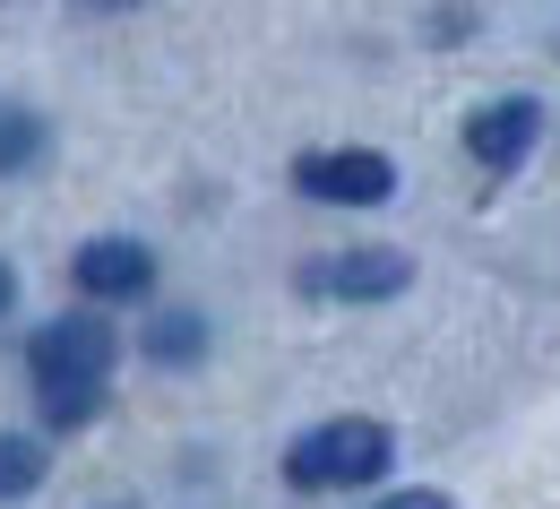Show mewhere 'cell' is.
<instances>
[{
    "mask_svg": "<svg viewBox=\"0 0 560 509\" xmlns=\"http://www.w3.org/2000/svg\"><path fill=\"white\" fill-rule=\"evenodd\" d=\"M397 458V432L371 424V415H337V424H311V432L284 449V484L293 493H362L380 484Z\"/></svg>",
    "mask_w": 560,
    "mask_h": 509,
    "instance_id": "obj_1",
    "label": "cell"
},
{
    "mask_svg": "<svg viewBox=\"0 0 560 509\" xmlns=\"http://www.w3.org/2000/svg\"><path fill=\"white\" fill-rule=\"evenodd\" d=\"M113 355H121V337H113L95 311H70V320H44V328H35L26 371H35V389H104V380H113Z\"/></svg>",
    "mask_w": 560,
    "mask_h": 509,
    "instance_id": "obj_2",
    "label": "cell"
},
{
    "mask_svg": "<svg viewBox=\"0 0 560 509\" xmlns=\"http://www.w3.org/2000/svg\"><path fill=\"white\" fill-rule=\"evenodd\" d=\"M293 190H311L328 208H380V199H397V164L380 147H311V155H293Z\"/></svg>",
    "mask_w": 560,
    "mask_h": 509,
    "instance_id": "obj_3",
    "label": "cell"
},
{
    "mask_svg": "<svg viewBox=\"0 0 560 509\" xmlns=\"http://www.w3.org/2000/svg\"><path fill=\"white\" fill-rule=\"evenodd\" d=\"M406 286H415V259L388 251V242H371V251H328V259L302 268V293H319V302H388V293H406Z\"/></svg>",
    "mask_w": 560,
    "mask_h": 509,
    "instance_id": "obj_4",
    "label": "cell"
},
{
    "mask_svg": "<svg viewBox=\"0 0 560 509\" xmlns=\"http://www.w3.org/2000/svg\"><path fill=\"white\" fill-rule=\"evenodd\" d=\"M70 286L86 293V302H139V293L155 286V251L130 242V233H95V242H78Z\"/></svg>",
    "mask_w": 560,
    "mask_h": 509,
    "instance_id": "obj_5",
    "label": "cell"
},
{
    "mask_svg": "<svg viewBox=\"0 0 560 509\" xmlns=\"http://www.w3.org/2000/svg\"><path fill=\"white\" fill-rule=\"evenodd\" d=\"M544 130V113H535V95H500L483 104L475 122H466V155L483 164V173H509V164H526V147Z\"/></svg>",
    "mask_w": 560,
    "mask_h": 509,
    "instance_id": "obj_6",
    "label": "cell"
},
{
    "mask_svg": "<svg viewBox=\"0 0 560 509\" xmlns=\"http://www.w3.org/2000/svg\"><path fill=\"white\" fill-rule=\"evenodd\" d=\"M199 355H208V320H199V311H155V320H147V363L190 371Z\"/></svg>",
    "mask_w": 560,
    "mask_h": 509,
    "instance_id": "obj_7",
    "label": "cell"
},
{
    "mask_svg": "<svg viewBox=\"0 0 560 509\" xmlns=\"http://www.w3.org/2000/svg\"><path fill=\"white\" fill-rule=\"evenodd\" d=\"M35 484H44V440L0 432V501H26Z\"/></svg>",
    "mask_w": 560,
    "mask_h": 509,
    "instance_id": "obj_8",
    "label": "cell"
},
{
    "mask_svg": "<svg viewBox=\"0 0 560 509\" xmlns=\"http://www.w3.org/2000/svg\"><path fill=\"white\" fill-rule=\"evenodd\" d=\"M44 147H52V130H44L35 113H0V173H26V164H44Z\"/></svg>",
    "mask_w": 560,
    "mask_h": 509,
    "instance_id": "obj_9",
    "label": "cell"
},
{
    "mask_svg": "<svg viewBox=\"0 0 560 509\" xmlns=\"http://www.w3.org/2000/svg\"><path fill=\"white\" fill-rule=\"evenodd\" d=\"M104 415V389H44V424L52 432H78V424H95Z\"/></svg>",
    "mask_w": 560,
    "mask_h": 509,
    "instance_id": "obj_10",
    "label": "cell"
},
{
    "mask_svg": "<svg viewBox=\"0 0 560 509\" xmlns=\"http://www.w3.org/2000/svg\"><path fill=\"white\" fill-rule=\"evenodd\" d=\"M431 35H440V44H466V35H475V9H431Z\"/></svg>",
    "mask_w": 560,
    "mask_h": 509,
    "instance_id": "obj_11",
    "label": "cell"
},
{
    "mask_svg": "<svg viewBox=\"0 0 560 509\" xmlns=\"http://www.w3.org/2000/svg\"><path fill=\"white\" fill-rule=\"evenodd\" d=\"M371 509H457L448 493H388V501H371Z\"/></svg>",
    "mask_w": 560,
    "mask_h": 509,
    "instance_id": "obj_12",
    "label": "cell"
},
{
    "mask_svg": "<svg viewBox=\"0 0 560 509\" xmlns=\"http://www.w3.org/2000/svg\"><path fill=\"white\" fill-rule=\"evenodd\" d=\"M9 302H18V268L0 259V311H9Z\"/></svg>",
    "mask_w": 560,
    "mask_h": 509,
    "instance_id": "obj_13",
    "label": "cell"
}]
</instances>
